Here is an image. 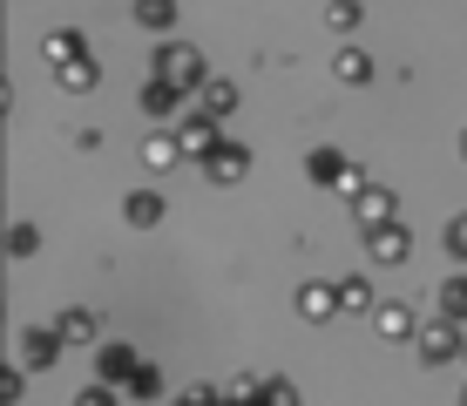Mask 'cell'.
I'll return each mask as SVG.
<instances>
[{"instance_id":"6da1fadb","label":"cell","mask_w":467,"mask_h":406,"mask_svg":"<svg viewBox=\"0 0 467 406\" xmlns=\"http://www.w3.org/2000/svg\"><path fill=\"white\" fill-rule=\"evenodd\" d=\"M413 352H420V366H454V359H467V338H461V325L454 318H427L420 332H413Z\"/></svg>"},{"instance_id":"7a4b0ae2","label":"cell","mask_w":467,"mask_h":406,"mask_svg":"<svg viewBox=\"0 0 467 406\" xmlns=\"http://www.w3.org/2000/svg\"><path fill=\"white\" fill-rule=\"evenodd\" d=\"M150 75L176 81V88H203V81H211V68H203V55H197V47H183V41H163V47H156Z\"/></svg>"},{"instance_id":"3957f363","label":"cell","mask_w":467,"mask_h":406,"mask_svg":"<svg viewBox=\"0 0 467 406\" xmlns=\"http://www.w3.org/2000/svg\"><path fill=\"white\" fill-rule=\"evenodd\" d=\"M176 142H183V156L203 162V156L223 142V136H217V116H211V109H183V116H176Z\"/></svg>"},{"instance_id":"277c9868","label":"cell","mask_w":467,"mask_h":406,"mask_svg":"<svg viewBox=\"0 0 467 406\" xmlns=\"http://www.w3.org/2000/svg\"><path fill=\"white\" fill-rule=\"evenodd\" d=\"M61 346H68V332H61V325H27V332H21V366L47 372V366L61 359Z\"/></svg>"},{"instance_id":"5b68a950","label":"cell","mask_w":467,"mask_h":406,"mask_svg":"<svg viewBox=\"0 0 467 406\" xmlns=\"http://www.w3.org/2000/svg\"><path fill=\"white\" fill-rule=\"evenodd\" d=\"M244 170H251V150H244V142H237V136H223L217 150L203 156V176H211V183H237V176H244Z\"/></svg>"},{"instance_id":"8992f818","label":"cell","mask_w":467,"mask_h":406,"mask_svg":"<svg viewBox=\"0 0 467 406\" xmlns=\"http://www.w3.org/2000/svg\"><path fill=\"white\" fill-rule=\"evenodd\" d=\"M366 237V257H373V265H407L413 257V237L400 231V224H379V231H359Z\"/></svg>"},{"instance_id":"52a82bcc","label":"cell","mask_w":467,"mask_h":406,"mask_svg":"<svg viewBox=\"0 0 467 406\" xmlns=\"http://www.w3.org/2000/svg\"><path fill=\"white\" fill-rule=\"evenodd\" d=\"M352 224H359V231H379V224H393V190H379V183L352 190Z\"/></svg>"},{"instance_id":"ba28073f","label":"cell","mask_w":467,"mask_h":406,"mask_svg":"<svg viewBox=\"0 0 467 406\" xmlns=\"http://www.w3.org/2000/svg\"><path fill=\"white\" fill-rule=\"evenodd\" d=\"M183 95H190V88H176V81L150 75V81H142V116H183Z\"/></svg>"},{"instance_id":"9c48e42d","label":"cell","mask_w":467,"mask_h":406,"mask_svg":"<svg viewBox=\"0 0 467 406\" xmlns=\"http://www.w3.org/2000/svg\"><path fill=\"white\" fill-rule=\"evenodd\" d=\"M373 325H379V338H407V332H420V325H413V305H407V298L373 305Z\"/></svg>"},{"instance_id":"30bf717a","label":"cell","mask_w":467,"mask_h":406,"mask_svg":"<svg viewBox=\"0 0 467 406\" xmlns=\"http://www.w3.org/2000/svg\"><path fill=\"white\" fill-rule=\"evenodd\" d=\"M122 217L136 224V231H156V224H163V197H156V190H129V197H122Z\"/></svg>"},{"instance_id":"8fae6325","label":"cell","mask_w":467,"mask_h":406,"mask_svg":"<svg viewBox=\"0 0 467 406\" xmlns=\"http://www.w3.org/2000/svg\"><path fill=\"white\" fill-rule=\"evenodd\" d=\"M298 312H305V318H332V312H346V305H339V285H305V291H298Z\"/></svg>"},{"instance_id":"7c38bea8","label":"cell","mask_w":467,"mask_h":406,"mask_svg":"<svg viewBox=\"0 0 467 406\" xmlns=\"http://www.w3.org/2000/svg\"><path fill=\"white\" fill-rule=\"evenodd\" d=\"M95 366H102L109 386H129V372H136L142 359H136V346H102V359H95Z\"/></svg>"},{"instance_id":"4fadbf2b","label":"cell","mask_w":467,"mask_h":406,"mask_svg":"<svg viewBox=\"0 0 467 406\" xmlns=\"http://www.w3.org/2000/svg\"><path fill=\"white\" fill-rule=\"evenodd\" d=\"M88 47H82V35H75V27H61V35H47L41 41V61H55V68H68V61H82Z\"/></svg>"},{"instance_id":"5bb4252c","label":"cell","mask_w":467,"mask_h":406,"mask_svg":"<svg viewBox=\"0 0 467 406\" xmlns=\"http://www.w3.org/2000/svg\"><path fill=\"white\" fill-rule=\"evenodd\" d=\"M55 81L68 95H82V88H95V81H102V68H95V55H82V61H68V68H55Z\"/></svg>"},{"instance_id":"9a60e30c","label":"cell","mask_w":467,"mask_h":406,"mask_svg":"<svg viewBox=\"0 0 467 406\" xmlns=\"http://www.w3.org/2000/svg\"><path fill=\"white\" fill-rule=\"evenodd\" d=\"M136 21L150 27V35H170L176 27V0H136Z\"/></svg>"},{"instance_id":"2e32d148","label":"cell","mask_w":467,"mask_h":406,"mask_svg":"<svg viewBox=\"0 0 467 406\" xmlns=\"http://www.w3.org/2000/svg\"><path fill=\"white\" fill-rule=\"evenodd\" d=\"M332 75H339V81H346V88H366V81H373V61H366V55H359V47H346V55H339V61H332Z\"/></svg>"},{"instance_id":"e0dca14e","label":"cell","mask_w":467,"mask_h":406,"mask_svg":"<svg viewBox=\"0 0 467 406\" xmlns=\"http://www.w3.org/2000/svg\"><path fill=\"white\" fill-rule=\"evenodd\" d=\"M176 156H183V142H176V136H163V129H156V136H142V162H150V170H170Z\"/></svg>"},{"instance_id":"ac0fdd59","label":"cell","mask_w":467,"mask_h":406,"mask_svg":"<svg viewBox=\"0 0 467 406\" xmlns=\"http://www.w3.org/2000/svg\"><path fill=\"white\" fill-rule=\"evenodd\" d=\"M441 312L454 318V325H467V271H454V278L441 285Z\"/></svg>"},{"instance_id":"d6986e66","label":"cell","mask_w":467,"mask_h":406,"mask_svg":"<svg viewBox=\"0 0 467 406\" xmlns=\"http://www.w3.org/2000/svg\"><path fill=\"white\" fill-rule=\"evenodd\" d=\"M197 95H203V102H197V109H211V116H231V109H237V88H231V81H217V75H211V81H203V88H197Z\"/></svg>"},{"instance_id":"ffe728a7","label":"cell","mask_w":467,"mask_h":406,"mask_svg":"<svg viewBox=\"0 0 467 406\" xmlns=\"http://www.w3.org/2000/svg\"><path fill=\"white\" fill-rule=\"evenodd\" d=\"M61 332H68V346H88L95 338V312L88 305H68V312H61Z\"/></svg>"},{"instance_id":"44dd1931","label":"cell","mask_w":467,"mask_h":406,"mask_svg":"<svg viewBox=\"0 0 467 406\" xmlns=\"http://www.w3.org/2000/svg\"><path fill=\"white\" fill-rule=\"evenodd\" d=\"M359 21H366V7H359V0H332V7H326V27H332V35H352Z\"/></svg>"},{"instance_id":"7402d4cb","label":"cell","mask_w":467,"mask_h":406,"mask_svg":"<svg viewBox=\"0 0 467 406\" xmlns=\"http://www.w3.org/2000/svg\"><path fill=\"white\" fill-rule=\"evenodd\" d=\"M339 305L346 312H373V278H339Z\"/></svg>"},{"instance_id":"603a6c76","label":"cell","mask_w":467,"mask_h":406,"mask_svg":"<svg viewBox=\"0 0 467 406\" xmlns=\"http://www.w3.org/2000/svg\"><path fill=\"white\" fill-rule=\"evenodd\" d=\"M156 393H163V372H156L150 359H142L136 372H129V400H156Z\"/></svg>"},{"instance_id":"cb8c5ba5","label":"cell","mask_w":467,"mask_h":406,"mask_svg":"<svg viewBox=\"0 0 467 406\" xmlns=\"http://www.w3.org/2000/svg\"><path fill=\"white\" fill-rule=\"evenodd\" d=\"M447 257H454V265H467V210H461V217H447Z\"/></svg>"},{"instance_id":"d4e9b609","label":"cell","mask_w":467,"mask_h":406,"mask_svg":"<svg viewBox=\"0 0 467 406\" xmlns=\"http://www.w3.org/2000/svg\"><path fill=\"white\" fill-rule=\"evenodd\" d=\"M27 251H41V231L35 224H14L7 231V257H27Z\"/></svg>"},{"instance_id":"484cf974","label":"cell","mask_w":467,"mask_h":406,"mask_svg":"<svg viewBox=\"0 0 467 406\" xmlns=\"http://www.w3.org/2000/svg\"><path fill=\"white\" fill-rule=\"evenodd\" d=\"M75 406H122V400H116V386H109V380H95V386L75 393Z\"/></svg>"},{"instance_id":"4316f807","label":"cell","mask_w":467,"mask_h":406,"mask_svg":"<svg viewBox=\"0 0 467 406\" xmlns=\"http://www.w3.org/2000/svg\"><path fill=\"white\" fill-rule=\"evenodd\" d=\"M265 406H298V386L292 380H265Z\"/></svg>"},{"instance_id":"83f0119b","label":"cell","mask_w":467,"mask_h":406,"mask_svg":"<svg viewBox=\"0 0 467 406\" xmlns=\"http://www.w3.org/2000/svg\"><path fill=\"white\" fill-rule=\"evenodd\" d=\"M14 400H21V372L7 366V372H0V406H14Z\"/></svg>"},{"instance_id":"f1b7e54d","label":"cell","mask_w":467,"mask_h":406,"mask_svg":"<svg viewBox=\"0 0 467 406\" xmlns=\"http://www.w3.org/2000/svg\"><path fill=\"white\" fill-rule=\"evenodd\" d=\"M461 156H467V129H461Z\"/></svg>"},{"instance_id":"f546056e","label":"cell","mask_w":467,"mask_h":406,"mask_svg":"<svg viewBox=\"0 0 467 406\" xmlns=\"http://www.w3.org/2000/svg\"><path fill=\"white\" fill-rule=\"evenodd\" d=\"M461 406H467V393H461Z\"/></svg>"}]
</instances>
